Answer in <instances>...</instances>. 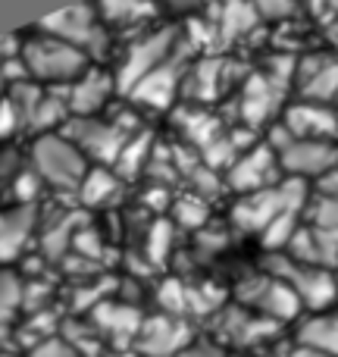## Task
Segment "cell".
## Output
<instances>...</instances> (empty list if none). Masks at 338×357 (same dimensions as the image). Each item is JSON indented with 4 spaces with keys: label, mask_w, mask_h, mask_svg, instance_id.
I'll return each mask as SVG.
<instances>
[{
    "label": "cell",
    "mask_w": 338,
    "mask_h": 357,
    "mask_svg": "<svg viewBox=\"0 0 338 357\" xmlns=\"http://www.w3.org/2000/svg\"><path fill=\"white\" fill-rule=\"evenodd\" d=\"M188 54L191 50L182 44L172 60H167L163 66H157L154 73H148L135 88H132L129 98L135 100V104L151 107V110H169L172 100H176L178 85L185 82V73H188Z\"/></svg>",
    "instance_id": "11"
},
{
    "label": "cell",
    "mask_w": 338,
    "mask_h": 357,
    "mask_svg": "<svg viewBox=\"0 0 338 357\" xmlns=\"http://www.w3.org/2000/svg\"><path fill=\"white\" fill-rule=\"evenodd\" d=\"M69 254H79V257L91 260V264H104V257H107V241H104V235H100L98 229L88 222V226H82L79 232H75L72 251H69Z\"/></svg>",
    "instance_id": "35"
},
{
    "label": "cell",
    "mask_w": 338,
    "mask_h": 357,
    "mask_svg": "<svg viewBox=\"0 0 338 357\" xmlns=\"http://www.w3.org/2000/svg\"><path fill=\"white\" fill-rule=\"evenodd\" d=\"M3 98L10 100L13 113L19 116V126H25V129H29V126H31V116H35L38 104H41V98H44V88L38 85V82H22V85L6 88Z\"/></svg>",
    "instance_id": "30"
},
{
    "label": "cell",
    "mask_w": 338,
    "mask_h": 357,
    "mask_svg": "<svg viewBox=\"0 0 338 357\" xmlns=\"http://www.w3.org/2000/svg\"><path fill=\"white\" fill-rule=\"evenodd\" d=\"M172 216H176V226L197 229L201 232V229H207L210 207L197 195H178V197H172Z\"/></svg>",
    "instance_id": "32"
},
{
    "label": "cell",
    "mask_w": 338,
    "mask_h": 357,
    "mask_svg": "<svg viewBox=\"0 0 338 357\" xmlns=\"http://www.w3.org/2000/svg\"><path fill=\"white\" fill-rule=\"evenodd\" d=\"M235 63L222 60V56H201L194 66H188L185 73V91L194 104H210V100L222 98L226 88L235 85Z\"/></svg>",
    "instance_id": "16"
},
{
    "label": "cell",
    "mask_w": 338,
    "mask_h": 357,
    "mask_svg": "<svg viewBox=\"0 0 338 357\" xmlns=\"http://www.w3.org/2000/svg\"><path fill=\"white\" fill-rule=\"evenodd\" d=\"M138 119L135 113H119L116 119H98V116H69L63 126V135L79 148V154L85 160H98L100 167H113L123 151V144L129 142L135 132H141V126L132 123Z\"/></svg>",
    "instance_id": "1"
},
{
    "label": "cell",
    "mask_w": 338,
    "mask_h": 357,
    "mask_svg": "<svg viewBox=\"0 0 338 357\" xmlns=\"http://www.w3.org/2000/svg\"><path fill=\"white\" fill-rule=\"evenodd\" d=\"M157 304L163 307V314L185 317L188 314V285L178 282V279H167V282L157 289Z\"/></svg>",
    "instance_id": "37"
},
{
    "label": "cell",
    "mask_w": 338,
    "mask_h": 357,
    "mask_svg": "<svg viewBox=\"0 0 338 357\" xmlns=\"http://www.w3.org/2000/svg\"><path fill=\"white\" fill-rule=\"evenodd\" d=\"M254 6H257V13H260V19L263 16H270V19H282V16H289L291 10L298 6V0H251Z\"/></svg>",
    "instance_id": "45"
},
{
    "label": "cell",
    "mask_w": 338,
    "mask_h": 357,
    "mask_svg": "<svg viewBox=\"0 0 338 357\" xmlns=\"http://www.w3.org/2000/svg\"><path fill=\"white\" fill-rule=\"evenodd\" d=\"M94 10L104 25H129L157 13V6L154 0H94Z\"/></svg>",
    "instance_id": "28"
},
{
    "label": "cell",
    "mask_w": 338,
    "mask_h": 357,
    "mask_svg": "<svg viewBox=\"0 0 338 357\" xmlns=\"http://www.w3.org/2000/svg\"><path fill=\"white\" fill-rule=\"evenodd\" d=\"M29 357H79L72 351V345L69 342H63L60 335H54V339L41 342V345L29 348Z\"/></svg>",
    "instance_id": "42"
},
{
    "label": "cell",
    "mask_w": 338,
    "mask_h": 357,
    "mask_svg": "<svg viewBox=\"0 0 338 357\" xmlns=\"http://www.w3.org/2000/svg\"><path fill=\"white\" fill-rule=\"evenodd\" d=\"M172 119H176V129L185 138V144H191L197 154L222 135V123L213 113L203 110V107H182V110H176Z\"/></svg>",
    "instance_id": "23"
},
{
    "label": "cell",
    "mask_w": 338,
    "mask_h": 357,
    "mask_svg": "<svg viewBox=\"0 0 338 357\" xmlns=\"http://www.w3.org/2000/svg\"><path fill=\"white\" fill-rule=\"evenodd\" d=\"M19 56H22L31 82H44V85L54 88L72 85L88 69V56L82 50L69 47L66 41H56V38L44 35V31H35V35L25 38Z\"/></svg>",
    "instance_id": "3"
},
{
    "label": "cell",
    "mask_w": 338,
    "mask_h": 357,
    "mask_svg": "<svg viewBox=\"0 0 338 357\" xmlns=\"http://www.w3.org/2000/svg\"><path fill=\"white\" fill-rule=\"evenodd\" d=\"M6 94V82H3V75H0V98Z\"/></svg>",
    "instance_id": "53"
},
{
    "label": "cell",
    "mask_w": 338,
    "mask_h": 357,
    "mask_svg": "<svg viewBox=\"0 0 338 357\" xmlns=\"http://www.w3.org/2000/svg\"><path fill=\"white\" fill-rule=\"evenodd\" d=\"M298 345L314 348L323 357H338V314H310L298 323Z\"/></svg>",
    "instance_id": "26"
},
{
    "label": "cell",
    "mask_w": 338,
    "mask_h": 357,
    "mask_svg": "<svg viewBox=\"0 0 338 357\" xmlns=\"http://www.w3.org/2000/svg\"><path fill=\"white\" fill-rule=\"evenodd\" d=\"M338 163V148L332 142H295L279 154V169L289 178H320Z\"/></svg>",
    "instance_id": "17"
},
{
    "label": "cell",
    "mask_w": 338,
    "mask_h": 357,
    "mask_svg": "<svg viewBox=\"0 0 338 357\" xmlns=\"http://www.w3.org/2000/svg\"><path fill=\"white\" fill-rule=\"evenodd\" d=\"M263 273L282 279L295 298L301 301V307L314 310V314H323L338 301V279L332 270H320V266H304L295 264L285 254H270L263 264Z\"/></svg>",
    "instance_id": "5"
},
{
    "label": "cell",
    "mask_w": 338,
    "mask_h": 357,
    "mask_svg": "<svg viewBox=\"0 0 338 357\" xmlns=\"http://www.w3.org/2000/svg\"><path fill=\"white\" fill-rule=\"evenodd\" d=\"M0 75H3L6 88L22 85V82H31L29 79V69H25V63H22V56H6V60H0Z\"/></svg>",
    "instance_id": "41"
},
{
    "label": "cell",
    "mask_w": 338,
    "mask_h": 357,
    "mask_svg": "<svg viewBox=\"0 0 338 357\" xmlns=\"http://www.w3.org/2000/svg\"><path fill=\"white\" fill-rule=\"evenodd\" d=\"M82 226H88V216L79 213V210H63L54 220H47L41 226V235H38V241H41V257L50 260V264L63 260L72 251V238Z\"/></svg>",
    "instance_id": "21"
},
{
    "label": "cell",
    "mask_w": 338,
    "mask_h": 357,
    "mask_svg": "<svg viewBox=\"0 0 338 357\" xmlns=\"http://www.w3.org/2000/svg\"><path fill=\"white\" fill-rule=\"evenodd\" d=\"M151 151H154V132H151V129L135 132V135L123 144L116 163H113V167H116V176L119 178H135L144 167H148Z\"/></svg>",
    "instance_id": "27"
},
{
    "label": "cell",
    "mask_w": 338,
    "mask_h": 357,
    "mask_svg": "<svg viewBox=\"0 0 338 357\" xmlns=\"http://www.w3.org/2000/svg\"><path fill=\"white\" fill-rule=\"evenodd\" d=\"M119 191H123V178L107 167H94L85 173V178H82L75 197H79L82 207L100 210V207H113V204L119 201Z\"/></svg>",
    "instance_id": "24"
},
{
    "label": "cell",
    "mask_w": 338,
    "mask_h": 357,
    "mask_svg": "<svg viewBox=\"0 0 338 357\" xmlns=\"http://www.w3.org/2000/svg\"><path fill=\"white\" fill-rule=\"evenodd\" d=\"M185 178H188L191 188H194L191 195H197V197H216V195L222 191V185H226V182H222V176H220V173L207 169L203 163H197V167L191 169V173L185 176Z\"/></svg>",
    "instance_id": "38"
},
{
    "label": "cell",
    "mask_w": 338,
    "mask_h": 357,
    "mask_svg": "<svg viewBox=\"0 0 338 357\" xmlns=\"http://www.w3.org/2000/svg\"><path fill=\"white\" fill-rule=\"evenodd\" d=\"M41 226L38 204H10L0 207V264H13L25 254L29 238Z\"/></svg>",
    "instance_id": "15"
},
{
    "label": "cell",
    "mask_w": 338,
    "mask_h": 357,
    "mask_svg": "<svg viewBox=\"0 0 338 357\" xmlns=\"http://www.w3.org/2000/svg\"><path fill=\"white\" fill-rule=\"evenodd\" d=\"M141 201L148 204L151 210H157V213H160V210H167V207H172V195H169V188H167V185H154V182L148 185V191H144Z\"/></svg>",
    "instance_id": "46"
},
{
    "label": "cell",
    "mask_w": 338,
    "mask_h": 357,
    "mask_svg": "<svg viewBox=\"0 0 338 357\" xmlns=\"http://www.w3.org/2000/svg\"><path fill=\"white\" fill-rule=\"evenodd\" d=\"M298 210H285V213H279L276 220L270 222V226L263 229V232H260V241H263V248L270 254H282V248L289 245L291 241V235L298 232V226H301V222H298Z\"/></svg>",
    "instance_id": "33"
},
{
    "label": "cell",
    "mask_w": 338,
    "mask_h": 357,
    "mask_svg": "<svg viewBox=\"0 0 338 357\" xmlns=\"http://www.w3.org/2000/svg\"><path fill=\"white\" fill-rule=\"evenodd\" d=\"M229 241H226V235L222 232H207V229H201L197 232V248H201L203 254H213V251H222Z\"/></svg>",
    "instance_id": "49"
},
{
    "label": "cell",
    "mask_w": 338,
    "mask_h": 357,
    "mask_svg": "<svg viewBox=\"0 0 338 357\" xmlns=\"http://www.w3.org/2000/svg\"><path fill=\"white\" fill-rule=\"evenodd\" d=\"M0 357H13V354H0Z\"/></svg>",
    "instance_id": "54"
},
{
    "label": "cell",
    "mask_w": 338,
    "mask_h": 357,
    "mask_svg": "<svg viewBox=\"0 0 338 357\" xmlns=\"http://www.w3.org/2000/svg\"><path fill=\"white\" fill-rule=\"evenodd\" d=\"M178 47H182V29L178 25H163V29L148 31L135 44H129L116 73V91L129 94L148 73H154L157 66L172 60L178 54Z\"/></svg>",
    "instance_id": "6"
},
{
    "label": "cell",
    "mask_w": 338,
    "mask_h": 357,
    "mask_svg": "<svg viewBox=\"0 0 338 357\" xmlns=\"http://www.w3.org/2000/svg\"><path fill=\"white\" fill-rule=\"evenodd\" d=\"M316 195H338V163L316 178Z\"/></svg>",
    "instance_id": "50"
},
{
    "label": "cell",
    "mask_w": 338,
    "mask_h": 357,
    "mask_svg": "<svg viewBox=\"0 0 338 357\" xmlns=\"http://www.w3.org/2000/svg\"><path fill=\"white\" fill-rule=\"evenodd\" d=\"M222 182L229 185L238 195H254V191L272 188V185L282 182V169H279V157L276 151H270L266 144H254L245 154L235 157V163L226 169V178Z\"/></svg>",
    "instance_id": "10"
},
{
    "label": "cell",
    "mask_w": 338,
    "mask_h": 357,
    "mask_svg": "<svg viewBox=\"0 0 338 357\" xmlns=\"http://www.w3.org/2000/svg\"><path fill=\"white\" fill-rule=\"evenodd\" d=\"M69 119V104H66V88H60V91H44L41 104H38L35 116H31V126L29 129H35L38 135H44V132H54L56 126H66Z\"/></svg>",
    "instance_id": "29"
},
{
    "label": "cell",
    "mask_w": 338,
    "mask_h": 357,
    "mask_svg": "<svg viewBox=\"0 0 338 357\" xmlns=\"http://www.w3.org/2000/svg\"><path fill=\"white\" fill-rule=\"evenodd\" d=\"M38 31L56 38V41H66L69 47L82 50L85 56H100L107 50V29L94 3H75L50 13L38 22Z\"/></svg>",
    "instance_id": "7"
},
{
    "label": "cell",
    "mask_w": 338,
    "mask_h": 357,
    "mask_svg": "<svg viewBox=\"0 0 338 357\" xmlns=\"http://www.w3.org/2000/svg\"><path fill=\"white\" fill-rule=\"evenodd\" d=\"M167 3L172 6V10H182V13H191V10H197V6L203 3V0H167Z\"/></svg>",
    "instance_id": "51"
},
{
    "label": "cell",
    "mask_w": 338,
    "mask_h": 357,
    "mask_svg": "<svg viewBox=\"0 0 338 357\" xmlns=\"http://www.w3.org/2000/svg\"><path fill=\"white\" fill-rule=\"evenodd\" d=\"M29 169L50 188L63 191V195H75L91 167L63 132H44L35 138L29 151Z\"/></svg>",
    "instance_id": "2"
},
{
    "label": "cell",
    "mask_w": 338,
    "mask_h": 357,
    "mask_svg": "<svg viewBox=\"0 0 338 357\" xmlns=\"http://www.w3.org/2000/svg\"><path fill=\"white\" fill-rule=\"evenodd\" d=\"M289 357H323L320 351H314V348H304V345H295L289 351Z\"/></svg>",
    "instance_id": "52"
},
{
    "label": "cell",
    "mask_w": 338,
    "mask_h": 357,
    "mask_svg": "<svg viewBox=\"0 0 338 357\" xmlns=\"http://www.w3.org/2000/svg\"><path fill=\"white\" fill-rule=\"evenodd\" d=\"M285 257L304 266H320V270H335L338 266V229L320 226H298L291 241L285 245Z\"/></svg>",
    "instance_id": "14"
},
{
    "label": "cell",
    "mask_w": 338,
    "mask_h": 357,
    "mask_svg": "<svg viewBox=\"0 0 338 357\" xmlns=\"http://www.w3.org/2000/svg\"><path fill=\"white\" fill-rule=\"evenodd\" d=\"M307 216H310V226L338 229V195H310Z\"/></svg>",
    "instance_id": "36"
},
{
    "label": "cell",
    "mask_w": 338,
    "mask_h": 357,
    "mask_svg": "<svg viewBox=\"0 0 338 357\" xmlns=\"http://www.w3.org/2000/svg\"><path fill=\"white\" fill-rule=\"evenodd\" d=\"M295 91L307 104H329L338 98V56L307 54L295 66Z\"/></svg>",
    "instance_id": "12"
},
{
    "label": "cell",
    "mask_w": 338,
    "mask_h": 357,
    "mask_svg": "<svg viewBox=\"0 0 338 357\" xmlns=\"http://www.w3.org/2000/svg\"><path fill=\"white\" fill-rule=\"evenodd\" d=\"M235 295H238L245 310H251V314L263 317V320H272V323L295 320L304 310L301 301L295 298V291H291L282 279L270 276V273H247L238 282Z\"/></svg>",
    "instance_id": "8"
},
{
    "label": "cell",
    "mask_w": 338,
    "mask_h": 357,
    "mask_svg": "<svg viewBox=\"0 0 338 357\" xmlns=\"http://www.w3.org/2000/svg\"><path fill=\"white\" fill-rule=\"evenodd\" d=\"M307 182L301 178H282L279 185L263 191H254V195H241L232 204V226L238 232L247 235H260L279 213L285 210H298L301 213L307 207Z\"/></svg>",
    "instance_id": "4"
},
{
    "label": "cell",
    "mask_w": 338,
    "mask_h": 357,
    "mask_svg": "<svg viewBox=\"0 0 338 357\" xmlns=\"http://www.w3.org/2000/svg\"><path fill=\"white\" fill-rule=\"evenodd\" d=\"M216 326H220V333L226 342L247 348V345H257V342L270 339V335L279 329V323L263 320V317L251 314V310H245V307H229L220 314V323H216Z\"/></svg>",
    "instance_id": "20"
},
{
    "label": "cell",
    "mask_w": 338,
    "mask_h": 357,
    "mask_svg": "<svg viewBox=\"0 0 338 357\" xmlns=\"http://www.w3.org/2000/svg\"><path fill=\"white\" fill-rule=\"evenodd\" d=\"M289 85L276 82L272 75H266L263 69L257 73H247L245 82L238 85V116L245 123V129H257V126L270 123L279 110H282V100Z\"/></svg>",
    "instance_id": "9"
},
{
    "label": "cell",
    "mask_w": 338,
    "mask_h": 357,
    "mask_svg": "<svg viewBox=\"0 0 338 357\" xmlns=\"http://www.w3.org/2000/svg\"><path fill=\"white\" fill-rule=\"evenodd\" d=\"M282 123L298 142H332L338 135V113L329 104H307L298 100L285 110Z\"/></svg>",
    "instance_id": "19"
},
{
    "label": "cell",
    "mask_w": 338,
    "mask_h": 357,
    "mask_svg": "<svg viewBox=\"0 0 338 357\" xmlns=\"http://www.w3.org/2000/svg\"><path fill=\"white\" fill-rule=\"evenodd\" d=\"M94 323L91 326L98 329L100 335H110L116 342H129L138 335L141 329V314H138L132 304H123V301H100L98 307L91 310Z\"/></svg>",
    "instance_id": "22"
},
{
    "label": "cell",
    "mask_w": 338,
    "mask_h": 357,
    "mask_svg": "<svg viewBox=\"0 0 338 357\" xmlns=\"http://www.w3.org/2000/svg\"><path fill=\"white\" fill-rule=\"evenodd\" d=\"M19 310H22V279L13 270H0V323L13 326Z\"/></svg>",
    "instance_id": "34"
},
{
    "label": "cell",
    "mask_w": 338,
    "mask_h": 357,
    "mask_svg": "<svg viewBox=\"0 0 338 357\" xmlns=\"http://www.w3.org/2000/svg\"><path fill=\"white\" fill-rule=\"evenodd\" d=\"M176 357H229L222 351L220 345H213V342H191L188 348H182Z\"/></svg>",
    "instance_id": "48"
},
{
    "label": "cell",
    "mask_w": 338,
    "mask_h": 357,
    "mask_svg": "<svg viewBox=\"0 0 338 357\" xmlns=\"http://www.w3.org/2000/svg\"><path fill=\"white\" fill-rule=\"evenodd\" d=\"M257 22H260V13L251 0H222L220 16L213 19L220 44H232L238 38H245L247 31H254Z\"/></svg>",
    "instance_id": "25"
},
{
    "label": "cell",
    "mask_w": 338,
    "mask_h": 357,
    "mask_svg": "<svg viewBox=\"0 0 338 357\" xmlns=\"http://www.w3.org/2000/svg\"><path fill=\"white\" fill-rule=\"evenodd\" d=\"M16 129H22V126H19V116L13 113L10 100L0 98V142H6V138H10Z\"/></svg>",
    "instance_id": "47"
},
{
    "label": "cell",
    "mask_w": 338,
    "mask_h": 357,
    "mask_svg": "<svg viewBox=\"0 0 338 357\" xmlns=\"http://www.w3.org/2000/svg\"><path fill=\"white\" fill-rule=\"evenodd\" d=\"M138 351L144 357H176L182 348L191 345V326L182 317L157 314L151 320H141L138 329Z\"/></svg>",
    "instance_id": "13"
},
{
    "label": "cell",
    "mask_w": 338,
    "mask_h": 357,
    "mask_svg": "<svg viewBox=\"0 0 338 357\" xmlns=\"http://www.w3.org/2000/svg\"><path fill=\"white\" fill-rule=\"evenodd\" d=\"M310 10L329 31L338 35V0H310Z\"/></svg>",
    "instance_id": "43"
},
{
    "label": "cell",
    "mask_w": 338,
    "mask_h": 357,
    "mask_svg": "<svg viewBox=\"0 0 338 357\" xmlns=\"http://www.w3.org/2000/svg\"><path fill=\"white\" fill-rule=\"evenodd\" d=\"M22 157L13 148H0V207H3V197L13 195V182H16L19 169H22Z\"/></svg>",
    "instance_id": "39"
},
{
    "label": "cell",
    "mask_w": 338,
    "mask_h": 357,
    "mask_svg": "<svg viewBox=\"0 0 338 357\" xmlns=\"http://www.w3.org/2000/svg\"><path fill=\"white\" fill-rule=\"evenodd\" d=\"M172 235H176V222L154 220L148 226V238H144V254H148L151 266H163L172 254Z\"/></svg>",
    "instance_id": "31"
},
{
    "label": "cell",
    "mask_w": 338,
    "mask_h": 357,
    "mask_svg": "<svg viewBox=\"0 0 338 357\" xmlns=\"http://www.w3.org/2000/svg\"><path fill=\"white\" fill-rule=\"evenodd\" d=\"M116 94V79L104 69H85L72 85H66L69 116H94Z\"/></svg>",
    "instance_id": "18"
},
{
    "label": "cell",
    "mask_w": 338,
    "mask_h": 357,
    "mask_svg": "<svg viewBox=\"0 0 338 357\" xmlns=\"http://www.w3.org/2000/svg\"><path fill=\"white\" fill-rule=\"evenodd\" d=\"M295 142H298V138L291 135V132H289V126H285L282 119L270 126V135H266V148H270V151H276V157L282 154V151L289 148V144H295Z\"/></svg>",
    "instance_id": "44"
},
{
    "label": "cell",
    "mask_w": 338,
    "mask_h": 357,
    "mask_svg": "<svg viewBox=\"0 0 338 357\" xmlns=\"http://www.w3.org/2000/svg\"><path fill=\"white\" fill-rule=\"evenodd\" d=\"M41 188H44L41 178L31 173L29 167H22L19 169V176H16V182H13V195L10 197H16V204H38Z\"/></svg>",
    "instance_id": "40"
}]
</instances>
